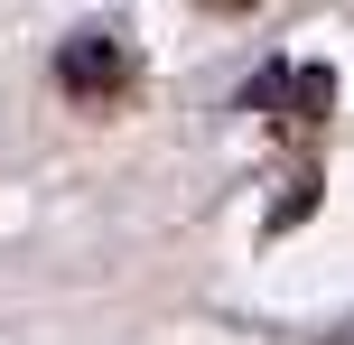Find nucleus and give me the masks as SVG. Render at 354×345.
Wrapping results in <instances>:
<instances>
[{"instance_id":"1","label":"nucleus","mask_w":354,"mask_h":345,"mask_svg":"<svg viewBox=\"0 0 354 345\" xmlns=\"http://www.w3.org/2000/svg\"><path fill=\"white\" fill-rule=\"evenodd\" d=\"M131 84H140V66H131V47H122L112 28H84V37H66V47H56V93H66L75 112L131 103Z\"/></svg>"},{"instance_id":"3","label":"nucleus","mask_w":354,"mask_h":345,"mask_svg":"<svg viewBox=\"0 0 354 345\" xmlns=\"http://www.w3.org/2000/svg\"><path fill=\"white\" fill-rule=\"evenodd\" d=\"M205 10H224V19H243V10H261V0H205Z\"/></svg>"},{"instance_id":"2","label":"nucleus","mask_w":354,"mask_h":345,"mask_svg":"<svg viewBox=\"0 0 354 345\" xmlns=\"http://www.w3.org/2000/svg\"><path fill=\"white\" fill-rule=\"evenodd\" d=\"M326 103H336V75L326 66H270L261 84H252V112H270L280 131H317Z\"/></svg>"},{"instance_id":"4","label":"nucleus","mask_w":354,"mask_h":345,"mask_svg":"<svg viewBox=\"0 0 354 345\" xmlns=\"http://www.w3.org/2000/svg\"><path fill=\"white\" fill-rule=\"evenodd\" d=\"M336 345H354V336H336Z\"/></svg>"}]
</instances>
